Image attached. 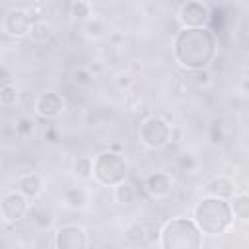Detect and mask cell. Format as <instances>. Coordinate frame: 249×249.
<instances>
[{
    "label": "cell",
    "instance_id": "12",
    "mask_svg": "<svg viewBox=\"0 0 249 249\" xmlns=\"http://www.w3.org/2000/svg\"><path fill=\"white\" fill-rule=\"evenodd\" d=\"M154 233H158V231L148 228L146 224H140V222H132L124 230V237L130 245H148L154 241Z\"/></svg>",
    "mask_w": 249,
    "mask_h": 249
},
{
    "label": "cell",
    "instance_id": "32",
    "mask_svg": "<svg viewBox=\"0 0 249 249\" xmlns=\"http://www.w3.org/2000/svg\"><path fill=\"white\" fill-rule=\"evenodd\" d=\"M2 84H12V76L6 66H2Z\"/></svg>",
    "mask_w": 249,
    "mask_h": 249
},
{
    "label": "cell",
    "instance_id": "11",
    "mask_svg": "<svg viewBox=\"0 0 249 249\" xmlns=\"http://www.w3.org/2000/svg\"><path fill=\"white\" fill-rule=\"evenodd\" d=\"M18 185V191L23 193L29 200H35L41 193H43V179L35 173V171H27V173H21L16 181Z\"/></svg>",
    "mask_w": 249,
    "mask_h": 249
},
{
    "label": "cell",
    "instance_id": "20",
    "mask_svg": "<svg viewBox=\"0 0 249 249\" xmlns=\"http://www.w3.org/2000/svg\"><path fill=\"white\" fill-rule=\"evenodd\" d=\"M29 216H31L33 224H35L37 228H41V230H47V228H51V224H53V214H51L47 208H43V206H33V208H29Z\"/></svg>",
    "mask_w": 249,
    "mask_h": 249
},
{
    "label": "cell",
    "instance_id": "31",
    "mask_svg": "<svg viewBox=\"0 0 249 249\" xmlns=\"http://www.w3.org/2000/svg\"><path fill=\"white\" fill-rule=\"evenodd\" d=\"M45 138H49V142H56V140H58V132L53 130V128H49V130L45 132Z\"/></svg>",
    "mask_w": 249,
    "mask_h": 249
},
{
    "label": "cell",
    "instance_id": "6",
    "mask_svg": "<svg viewBox=\"0 0 249 249\" xmlns=\"http://www.w3.org/2000/svg\"><path fill=\"white\" fill-rule=\"evenodd\" d=\"M0 214L4 224H16L29 214V198L19 191H8L0 198Z\"/></svg>",
    "mask_w": 249,
    "mask_h": 249
},
{
    "label": "cell",
    "instance_id": "5",
    "mask_svg": "<svg viewBox=\"0 0 249 249\" xmlns=\"http://www.w3.org/2000/svg\"><path fill=\"white\" fill-rule=\"evenodd\" d=\"M31 25H33V19L29 14V8L14 6V8L6 10L4 18H2V31L6 37H12V39L27 37L31 31Z\"/></svg>",
    "mask_w": 249,
    "mask_h": 249
},
{
    "label": "cell",
    "instance_id": "14",
    "mask_svg": "<svg viewBox=\"0 0 249 249\" xmlns=\"http://www.w3.org/2000/svg\"><path fill=\"white\" fill-rule=\"evenodd\" d=\"M62 202L70 210H84L88 204V191L84 187H66L62 191Z\"/></svg>",
    "mask_w": 249,
    "mask_h": 249
},
{
    "label": "cell",
    "instance_id": "23",
    "mask_svg": "<svg viewBox=\"0 0 249 249\" xmlns=\"http://www.w3.org/2000/svg\"><path fill=\"white\" fill-rule=\"evenodd\" d=\"M16 130L19 136H31L35 132V123L29 117H19L16 123Z\"/></svg>",
    "mask_w": 249,
    "mask_h": 249
},
{
    "label": "cell",
    "instance_id": "22",
    "mask_svg": "<svg viewBox=\"0 0 249 249\" xmlns=\"http://www.w3.org/2000/svg\"><path fill=\"white\" fill-rule=\"evenodd\" d=\"M0 103H2V107H14L18 103V89L14 84H2Z\"/></svg>",
    "mask_w": 249,
    "mask_h": 249
},
{
    "label": "cell",
    "instance_id": "13",
    "mask_svg": "<svg viewBox=\"0 0 249 249\" xmlns=\"http://www.w3.org/2000/svg\"><path fill=\"white\" fill-rule=\"evenodd\" d=\"M206 195H212V196H220V198H231L233 193H235V187H233V181L228 179V177H214L212 181L206 183L204 187Z\"/></svg>",
    "mask_w": 249,
    "mask_h": 249
},
{
    "label": "cell",
    "instance_id": "26",
    "mask_svg": "<svg viewBox=\"0 0 249 249\" xmlns=\"http://www.w3.org/2000/svg\"><path fill=\"white\" fill-rule=\"evenodd\" d=\"M193 78V82L196 84V86H208L212 80H210V74L206 72V70H193V74H191Z\"/></svg>",
    "mask_w": 249,
    "mask_h": 249
},
{
    "label": "cell",
    "instance_id": "16",
    "mask_svg": "<svg viewBox=\"0 0 249 249\" xmlns=\"http://www.w3.org/2000/svg\"><path fill=\"white\" fill-rule=\"evenodd\" d=\"M72 173L78 179H89L93 177V158L91 156H78L72 163Z\"/></svg>",
    "mask_w": 249,
    "mask_h": 249
},
{
    "label": "cell",
    "instance_id": "18",
    "mask_svg": "<svg viewBox=\"0 0 249 249\" xmlns=\"http://www.w3.org/2000/svg\"><path fill=\"white\" fill-rule=\"evenodd\" d=\"M51 37H53V25H51V23H47L45 19L35 21V23L31 25L29 39H31L33 43H45V41H49Z\"/></svg>",
    "mask_w": 249,
    "mask_h": 249
},
{
    "label": "cell",
    "instance_id": "21",
    "mask_svg": "<svg viewBox=\"0 0 249 249\" xmlns=\"http://www.w3.org/2000/svg\"><path fill=\"white\" fill-rule=\"evenodd\" d=\"M70 16H72L74 19H78V21H86V19L91 16V6H89V2H86V0H74V2L70 4Z\"/></svg>",
    "mask_w": 249,
    "mask_h": 249
},
{
    "label": "cell",
    "instance_id": "27",
    "mask_svg": "<svg viewBox=\"0 0 249 249\" xmlns=\"http://www.w3.org/2000/svg\"><path fill=\"white\" fill-rule=\"evenodd\" d=\"M212 142L214 144H222L224 142V130H222L220 123H214V126H212Z\"/></svg>",
    "mask_w": 249,
    "mask_h": 249
},
{
    "label": "cell",
    "instance_id": "19",
    "mask_svg": "<svg viewBox=\"0 0 249 249\" xmlns=\"http://www.w3.org/2000/svg\"><path fill=\"white\" fill-rule=\"evenodd\" d=\"M107 27H105V21L101 18H88L84 21V33L89 37V39H101L105 35Z\"/></svg>",
    "mask_w": 249,
    "mask_h": 249
},
{
    "label": "cell",
    "instance_id": "25",
    "mask_svg": "<svg viewBox=\"0 0 249 249\" xmlns=\"http://www.w3.org/2000/svg\"><path fill=\"white\" fill-rule=\"evenodd\" d=\"M91 78H93V74L89 72V68H78L74 72V82L78 86H89L91 84Z\"/></svg>",
    "mask_w": 249,
    "mask_h": 249
},
{
    "label": "cell",
    "instance_id": "15",
    "mask_svg": "<svg viewBox=\"0 0 249 249\" xmlns=\"http://www.w3.org/2000/svg\"><path fill=\"white\" fill-rule=\"evenodd\" d=\"M233 218L239 222H249V193H233L230 198Z\"/></svg>",
    "mask_w": 249,
    "mask_h": 249
},
{
    "label": "cell",
    "instance_id": "29",
    "mask_svg": "<svg viewBox=\"0 0 249 249\" xmlns=\"http://www.w3.org/2000/svg\"><path fill=\"white\" fill-rule=\"evenodd\" d=\"M88 68H89V72H91V74H99V72L103 70V64H101V60H93Z\"/></svg>",
    "mask_w": 249,
    "mask_h": 249
},
{
    "label": "cell",
    "instance_id": "8",
    "mask_svg": "<svg viewBox=\"0 0 249 249\" xmlns=\"http://www.w3.org/2000/svg\"><path fill=\"white\" fill-rule=\"evenodd\" d=\"M177 19L179 23L185 27V29H195V27H202L208 19V10L204 4L196 2V0H191L187 4L181 6L179 14H177Z\"/></svg>",
    "mask_w": 249,
    "mask_h": 249
},
{
    "label": "cell",
    "instance_id": "28",
    "mask_svg": "<svg viewBox=\"0 0 249 249\" xmlns=\"http://www.w3.org/2000/svg\"><path fill=\"white\" fill-rule=\"evenodd\" d=\"M121 41H123V35H121L119 31H113V33L109 35V43H111V45L117 47V45H121Z\"/></svg>",
    "mask_w": 249,
    "mask_h": 249
},
{
    "label": "cell",
    "instance_id": "2",
    "mask_svg": "<svg viewBox=\"0 0 249 249\" xmlns=\"http://www.w3.org/2000/svg\"><path fill=\"white\" fill-rule=\"evenodd\" d=\"M161 247H200V228L196 222L173 218L161 228Z\"/></svg>",
    "mask_w": 249,
    "mask_h": 249
},
{
    "label": "cell",
    "instance_id": "30",
    "mask_svg": "<svg viewBox=\"0 0 249 249\" xmlns=\"http://www.w3.org/2000/svg\"><path fill=\"white\" fill-rule=\"evenodd\" d=\"M239 89H241L243 93H249V78H247V76H243V78L239 80Z\"/></svg>",
    "mask_w": 249,
    "mask_h": 249
},
{
    "label": "cell",
    "instance_id": "4",
    "mask_svg": "<svg viewBox=\"0 0 249 249\" xmlns=\"http://www.w3.org/2000/svg\"><path fill=\"white\" fill-rule=\"evenodd\" d=\"M171 126L160 117V115H150L146 117L140 126H138V138L146 148L158 150L167 146V142L171 140Z\"/></svg>",
    "mask_w": 249,
    "mask_h": 249
},
{
    "label": "cell",
    "instance_id": "17",
    "mask_svg": "<svg viewBox=\"0 0 249 249\" xmlns=\"http://www.w3.org/2000/svg\"><path fill=\"white\" fill-rule=\"evenodd\" d=\"M113 198H115L117 204H121V206H128V204L134 202V198H136V191H134L126 181H123V183H119V185L113 187Z\"/></svg>",
    "mask_w": 249,
    "mask_h": 249
},
{
    "label": "cell",
    "instance_id": "1",
    "mask_svg": "<svg viewBox=\"0 0 249 249\" xmlns=\"http://www.w3.org/2000/svg\"><path fill=\"white\" fill-rule=\"evenodd\" d=\"M193 218L206 235H224L233 222V212L228 198L208 195L195 204Z\"/></svg>",
    "mask_w": 249,
    "mask_h": 249
},
{
    "label": "cell",
    "instance_id": "7",
    "mask_svg": "<svg viewBox=\"0 0 249 249\" xmlns=\"http://www.w3.org/2000/svg\"><path fill=\"white\" fill-rule=\"evenodd\" d=\"M53 245L58 247V249H82V247L88 245L86 231H84V228L74 226V224L60 226L54 233Z\"/></svg>",
    "mask_w": 249,
    "mask_h": 249
},
{
    "label": "cell",
    "instance_id": "24",
    "mask_svg": "<svg viewBox=\"0 0 249 249\" xmlns=\"http://www.w3.org/2000/svg\"><path fill=\"white\" fill-rule=\"evenodd\" d=\"M115 86H117L119 89H130V88L134 86V76H132L130 72H121V74H117V78H115Z\"/></svg>",
    "mask_w": 249,
    "mask_h": 249
},
{
    "label": "cell",
    "instance_id": "10",
    "mask_svg": "<svg viewBox=\"0 0 249 249\" xmlns=\"http://www.w3.org/2000/svg\"><path fill=\"white\" fill-rule=\"evenodd\" d=\"M146 191L154 196V198H165L169 193H171V177L167 173H161V171H156L152 175L146 177V183H144Z\"/></svg>",
    "mask_w": 249,
    "mask_h": 249
},
{
    "label": "cell",
    "instance_id": "33",
    "mask_svg": "<svg viewBox=\"0 0 249 249\" xmlns=\"http://www.w3.org/2000/svg\"><path fill=\"white\" fill-rule=\"evenodd\" d=\"M243 76H247V78H249V68H245V72H243Z\"/></svg>",
    "mask_w": 249,
    "mask_h": 249
},
{
    "label": "cell",
    "instance_id": "3",
    "mask_svg": "<svg viewBox=\"0 0 249 249\" xmlns=\"http://www.w3.org/2000/svg\"><path fill=\"white\" fill-rule=\"evenodd\" d=\"M93 177L97 183L115 187L124 181L126 177V163L117 152H101L93 160Z\"/></svg>",
    "mask_w": 249,
    "mask_h": 249
},
{
    "label": "cell",
    "instance_id": "9",
    "mask_svg": "<svg viewBox=\"0 0 249 249\" xmlns=\"http://www.w3.org/2000/svg\"><path fill=\"white\" fill-rule=\"evenodd\" d=\"M64 111V99L56 91H45L35 99V113L43 119H56Z\"/></svg>",
    "mask_w": 249,
    "mask_h": 249
}]
</instances>
